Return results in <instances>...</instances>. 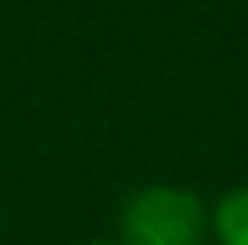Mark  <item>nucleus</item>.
Here are the masks:
<instances>
[{"mask_svg": "<svg viewBox=\"0 0 248 245\" xmlns=\"http://www.w3.org/2000/svg\"><path fill=\"white\" fill-rule=\"evenodd\" d=\"M205 209L194 191L151 184L123 209V245H205Z\"/></svg>", "mask_w": 248, "mask_h": 245, "instance_id": "1", "label": "nucleus"}, {"mask_svg": "<svg viewBox=\"0 0 248 245\" xmlns=\"http://www.w3.org/2000/svg\"><path fill=\"white\" fill-rule=\"evenodd\" d=\"M212 231L219 245H248V188H234L216 202Z\"/></svg>", "mask_w": 248, "mask_h": 245, "instance_id": "2", "label": "nucleus"}, {"mask_svg": "<svg viewBox=\"0 0 248 245\" xmlns=\"http://www.w3.org/2000/svg\"><path fill=\"white\" fill-rule=\"evenodd\" d=\"M87 245H115V242H87Z\"/></svg>", "mask_w": 248, "mask_h": 245, "instance_id": "3", "label": "nucleus"}]
</instances>
